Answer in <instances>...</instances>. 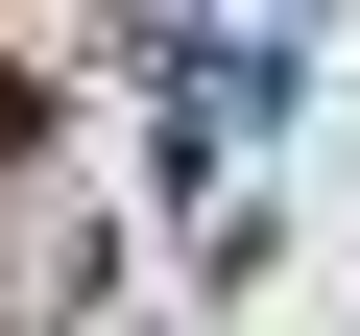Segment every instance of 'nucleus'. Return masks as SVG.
I'll return each instance as SVG.
<instances>
[{"label":"nucleus","mask_w":360,"mask_h":336,"mask_svg":"<svg viewBox=\"0 0 360 336\" xmlns=\"http://www.w3.org/2000/svg\"><path fill=\"white\" fill-rule=\"evenodd\" d=\"M25 120H49V96H25V49H0V144H25Z\"/></svg>","instance_id":"1"}]
</instances>
